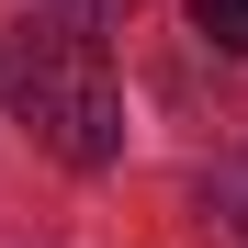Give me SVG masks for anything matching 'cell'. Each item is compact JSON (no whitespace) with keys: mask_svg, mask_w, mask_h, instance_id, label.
Returning <instances> with one entry per match:
<instances>
[{"mask_svg":"<svg viewBox=\"0 0 248 248\" xmlns=\"http://www.w3.org/2000/svg\"><path fill=\"white\" fill-rule=\"evenodd\" d=\"M215 215H226V226H248V158H237V170H215Z\"/></svg>","mask_w":248,"mask_h":248,"instance_id":"obj_3","label":"cell"},{"mask_svg":"<svg viewBox=\"0 0 248 248\" xmlns=\"http://www.w3.org/2000/svg\"><path fill=\"white\" fill-rule=\"evenodd\" d=\"M12 113H23V136L68 158V170H113L124 158V91H113V68L91 57V34L57 23V34H23L12 46Z\"/></svg>","mask_w":248,"mask_h":248,"instance_id":"obj_1","label":"cell"},{"mask_svg":"<svg viewBox=\"0 0 248 248\" xmlns=\"http://www.w3.org/2000/svg\"><path fill=\"white\" fill-rule=\"evenodd\" d=\"M192 23H203V46L248 57V0H192Z\"/></svg>","mask_w":248,"mask_h":248,"instance_id":"obj_2","label":"cell"}]
</instances>
